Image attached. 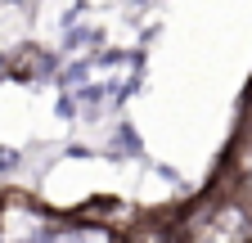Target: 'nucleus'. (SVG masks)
I'll list each match as a JSON object with an SVG mask.
<instances>
[]
</instances>
